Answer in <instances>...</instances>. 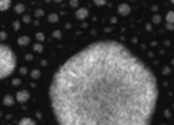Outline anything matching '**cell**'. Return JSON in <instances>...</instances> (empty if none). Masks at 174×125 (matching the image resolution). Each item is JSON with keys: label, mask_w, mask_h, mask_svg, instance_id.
Returning a JSON list of instances; mask_svg holds the SVG:
<instances>
[{"label": "cell", "mask_w": 174, "mask_h": 125, "mask_svg": "<svg viewBox=\"0 0 174 125\" xmlns=\"http://www.w3.org/2000/svg\"><path fill=\"white\" fill-rule=\"evenodd\" d=\"M49 97L59 125H150L159 88L127 46L99 40L59 67Z\"/></svg>", "instance_id": "6da1fadb"}, {"label": "cell", "mask_w": 174, "mask_h": 125, "mask_svg": "<svg viewBox=\"0 0 174 125\" xmlns=\"http://www.w3.org/2000/svg\"><path fill=\"white\" fill-rule=\"evenodd\" d=\"M17 65L14 52L6 45L0 43V79H4L13 74Z\"/></svg>", "instance_id": "7a4b0ae2"}, {"label": "cell", "mask_w": 174, "mask_h": 125, "mask_svg": "<svg viewBox=\"0 0 174 125\" xmlns=\"http://www.w3.org/2000/svg\"><path fill=\"white\" fill-rule=\"evenodd\" d=\"M16 99L20 103H25L29 99V92H28V90H20V92H17Z\"/></svg>", "instance_id": "3957f363"}, {"label": "cell", "mask_w": 174, "mask_h": 125, "mask_svg": "<svg viewBox=\"0 0 174 125\" xmlns=\"http://www.w3.org/2000/svg\"><path fill=\"white\" fill-rule=\"evenodd\" d=\"M89 14V11H88V8H79L77 10V13H75V17L78 18V20H85Z\"/></svg>", "instance_id": "277c9868"}, {"label": "cell", "mask_w": 174, "mask_h": 125, "mask_svg": "<svg viewBox=\"0 0 174 125\" xmlns=\"http://www.w3.org/2000/svg\"><path fill=\"white\" fill-rule=\"evenodd\" d=\"M131 11V8L128 4H120L119 6V14L120 16H128Z\"/></svg>", "instance_id": "5b68a950"}, {"label": "cell", "mask_w": 174, "mask_h": 125, "mask_svg": "<svg viewBox=\"0 0 174 125\" xmlns=\"http://www.w3.org/2000/svg\"><path fill=\"white\" fill-rule=\"evenodd\" d=\"M10 6H11V1H10V0H0V11L8 10Z\"/></svg>", "instance_id": "8992f818"}, {"label": "cell", "mask_w": 174, "mask_h": 125, "mask_svg": "<svg viewBox=\"0 0 174 125\" xmlns=\"http://www.w3.org/2000/svg\"><path fill=\"white\" fill-rule=\"evenodd\" d=\"M18 125H36V122H35L32 118L25 117V118H23V120L18 122Z\"/></svg>", "instance_id": "52a82bcc"}, {"label": "cell", "mask_w": 174, "mask_h": 125, "mask_svg": "<svg viewBox=\"0 0 174 125\" xmlns=\"http://www.w3.org/2000/svg\"><path fill=\"white\" fill-rule=\"evenodd\" d=\"M166 21H167V24H171V25H174V11H169V13H167Z\"/></svg>", "instance_id": "ba28073f"}, {"label": "cell", "mask_w": 174, "mask_h": 125, "mask_svg": "<svg viewBox=\"0 0 174 125\" xmlns=\"http://www.w3.org/2000/svg\"><path fill=\"white\" fill-rule=\"evenodd\" d=\"M18 43L23 45V46H27V45L29 43V38H28V36H21V38L18 39Z\"/></svg>", "instance_id": "9c48e42d"}, {"label": "cell", "mask_w": 174, "mask_h": 125, "mask_svg": "<svg viewBox=\"0 0 174 125\" xmlns=\"http://www.w3.org/2000/svg\"><path fill=\"white\" fill-rule=\"evenodd\" d=\"M3 103H4L6 106H8V104L11 106V104L14 103V100H13V97H11V96H6V97H4V100H3Z\"/></svg>", "instance_id": "30bf717a"}, {"label": "cell", "mask_w": 174, "mask_h": 125, "mask_svg": "<svg viewBox=\"0 0 174 125\" xmlns=\"http://www.w3.org/2000/svg\"><path fill=\"white\" fill-rule=\"evenodd\" d=\"M57 20H59L57 14H50V16H49V21H50V22H57Z\"/></svg>", "instance_id": "8fae6325"}, {"label": "cell", "mask_w": 174, "mask_h": 125, "mask_svg": "<svg viewBox=\"0 0 174 125\" xmlns=\"http://www.w3.org/2000/svg\"><path fill=\"white\" fill-rule=\"evenodd\" d=\"M33 49H35L36 52H42V50H43V47H42L40 43H35V45H33Z\"/></svg>", "instance_id": "7c38bea8"}, {"label": "cell", "mask_w": 174, "mask_h": 125, "mask_svg": "<svg viewBox=\"0 0 174 125\" xmlns=\"http://www.w3.org/2000/svg\"><path fill=\"white\" fill-rule=\"evenodd\" d=\"M36 39L39 40H45V35H43V33H42V32H38V33H36Z\"/></svg>", "instance_id": "4fadbf2b"}, {"label": "cell", "mask_w": 174, "mask_h": 125, "mask_svg": "<svg viewBox=\"0 0 174 125\" xmlns=\"http://www.w3.org/2000/svg\"><path fill=\"white\" fill-rule=\"evenodd\" d=\"M16 11H17V13H23V11H24V6H23V4L16 6Z\"/></svg>", "instance_id": "5bb4252c"}, {"label": "cell", "mask_w": 174, "mask_h": 125, "mask_svg": "<svg viewBox=\"0 0 174 125\" xmlns=\"http://www.w3.org/2000/svg\"><path fill=\"white\" fill-rule=\"evenodd\" d=\"M153 22H155V24H159V22H160V17H159V16H155V17H153Z\"/></svg>", "instance_id": "9a60e30c"}, {"label": "cell", "mask_w": 174, "mask_h": 125, "mask_svg": "<svg viewBox=\"0 0 174 125\" xmlns=\"http://www.w3.org/2000/svg\"><path fill=\"white\" fill-rule=\"evenodd\" d=\"M32 77H33V78H38V77H39V71H33V72H32Z\"/></svg>", "instance_id": "2e32d148"}, {"label": "cell", "mask_w": 174, "mask_h": 125, "mask_svg": "<svg viewBox=\"0 0 174 125\" xmlns=\"http://www.w3.org/2000/svg\"><path fill=\"white\" fill-rule=\"evenodd\" d=\"M95 4H96V6H104V4H106V1H103V0H102V1H95Z\"/></svg>", "instance_id": "e0dca14e"}, {"label": "cell", "mask_w": 174, "mask_h": 125, "mask_svg": "<svg viewBox=\"0 0 174 125\" xmlns=\"http://www.w3.org/2000/svg\"><path fill=\"white\" fill-rule=\"evenodd\" d=\"M166 28H167V29H174V25H171V24H167Z\"/></svg>", "instance_id": "ac0fdd59"}, {"label": "cell", "mask_w": 174, "mask_h": 125, "mask_svg": "<svg viewBox=\"0 0 174 125\" xmlns=\"http://www.w3.org/2000/svg\"><path fill=\"white\" fill-rule=\"evenodd\" d=\"M70 4H71L72 7H77V6H78V1H71Z\"/></svg>", "instance_id": "d6986e66"}, {"label": "cell", "mask_w": 174, "mask_h": 125, "mask_svg": "<svg viewBox=\"0 0 174 125\" xmlns=\"http://www.w3.org/2000/svg\"><path fill=\"white\" fill-rule=\"evenodd\" d=\"M35 14H36V16L39 17V16H42V14H43V11H42V10H38V11H36Z\"/></svg>", "instance_id": "ffe728a7"}, {"label": "cell", "mask_w": 174, "mask_h": 125, "mask_svg": "<svg viewBox=\"0 0 174 125\" xmlns=\"http://www.w3.org/2000/svg\"><path fill=\"white\" fill-rule=\"evenodd\" d=\"M55 36H56V38H60V36H61V35H60V31H56L55 32Z\"/></svg>", "instance_id": "44dd1931"}, {"label": "cell", "mask_w": 174, "mask_h": 125, "mask_svg": "<svg viewBox=\"0 0 174 125\" xmlns=\"http://www.w3.org/2000/svg\"><path fill=\"white\" fill-rule=\"evenodd\" d=\"M0 38H1V39H4V38H6V33H4V32H1V33H0Z\"/></svg>", "instance_id": "7402d4cb"}, {"label": "cell", "mask_w": 174, "mask_h": 125, "mask_svg": "<svg viewBox=\"0 0 174 125\" xmlns=\"http://www.w3.org/2000/svg\"><path fill=\"white\" fill-rule=\"evenodd\" d=\"M163 72H164V74H169V72H170V70H169V68H164V70H163Z\"/></svg>", "instance_id": "603a6c76"}, {"label": "cell", "mask_w": 174, "mask_h": 125, "mask_svg": "<svg viewBox=\"0 0 174 125\" xmlns=\"http://www.w3.org/2000/svg\"><path fill=\"white\" fill-rule=\"evenodd\" d=\"M171 64H173V65H174V58H173V61H171Z\"/></svg>", "instance_id": "cb8c5ba5"}, {"label": "cell", "mask_w": 174, "mask_h": 125, "mask_svg": "<svg viewBox=\"0 0 174 125\" xmlns=\"http://www.w3.org/2000/svg\"><path fill=\"white\" fill-rule=\"evenodd\" d=\"M171 3H173V4H174V1H171Z\"/></svg>", "instance_id": "d4e9b609"}]
</instances>
